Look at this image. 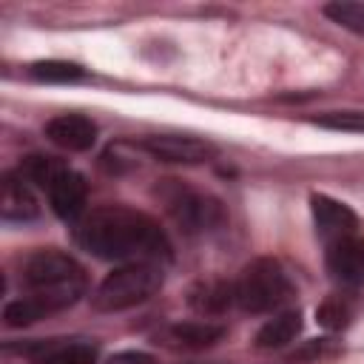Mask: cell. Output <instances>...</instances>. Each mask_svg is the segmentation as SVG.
I'll list each match as a JSON object with an SVG mask.
<instances>
[{
    "label": "cell",
    "mask_w": 364,
    "mask_h": 364,
    "mask_svg": "<svg viewBox=\"0 0 364 364\" xmlns=\"http://www.w3.org/2000/svg\"><path fill=\"white\" fill-rule=\"evenodd\" d=\"M82 250L97 259L125 262V264H156L171 256V242L165 230L145 213L122 205H108L91 210L74 230Z\"/></svg>",
    "instance_id": "cell-1"
},
{
    "label": "cell",
    "mask_w": 364,
    "mask_h": 364,
    "mask_svg": "<svg viewBox=\"0 0 364 364\" xmlns=\"http://www.w3.org/2000/svg\"><path fill=\"white\" fill-rule=\"evenodd\" d=\"M23 282L37 301L51 310L74 304L85 293V270L80 262L60 250H37L23 264Z\"/></svg>",
    "instance_id": "cell-2"
},
{
    "label": "cell",
    "mask_w": 364,
    "mask_h": 364,
    "mask_svg": "<svg viewBox=\"0 0 364 364\" xmlns=\"http://www.w3.org/2000/svg\"><path fill=\"white\" fill-rule=\"evenodd\" d=\"M162 287V270L156 264H122L108 273L91 296V304L102 313H119L148 301Z\"/></svg>",
    "instance_id": "cell-3"
},
{
    "label": "cell",
    "mask_w": 364,
    "mask_h": 364,
    "mask_svg": "<svg viewBox=\"0 0 364 364\" xmlns=\"http://www.w3.org/2000/svg\"><path fill=\"white\" fill-rule=\"evenodd\" d=\"M293 282L276 259H253L236 282V304L247 313H270L290 301Z\"/></svg>",
    "instance_id": "cell-4"
},
{
    "label": "cell",
    "mask_w": 364,
    "mask_h": 364,
    "mask_svg": "<svg viewBox=\"0 0 364 364\" xmlns=\"http://www.w3.org/2000/svg\"><path fill=\"white\" fill-rule=\"evenodd\" d=\"M159 199L165 202V210L171 213V219L188 233H205L225 222V208L216 196L193 191L176 179L162 182Z\"/></svg>",
    "instance_id": "cell-5"
},
{
    "label": "cell",
    "mask_w": 364,
    "mask_h": 364,
    "mask_svg": "<svg viewBox=\"0 0 364 364\" xmlns=\"http://www.w3.org/2000/svg\"><path fill=\"white\" fill-rule=\"evenodd\" d=\"M310 210H313L316 230L327 245L355 236L358 216L353 213L350 205H344V202H338V199H333L327 193H313L310 196Z\"/></svg>",
    "instance_id": "cell-6"
},
{
    "label": "cell",
    "mask_w": 364,
    "mask_h": 364,
    "mask_svg": "<svg viewBox=\"0 0 364 364\" xmlns=\"http://www.w3.org/2000/svg\"><path fill=\"white\" fill-rule=\"evenodd\" d=\"M142 148L162 162H182V165H196L205 162L216 154V148L199 136H185V134H156L142 142Z\"/></svg>",
    "instance_id": "cell-7"
},
{
    "label": "cell",
    "mask_w": 364,
    "mask_h": 364,
    "mask_svg": "<svg viewBox=\"0 0 364 364\" xmlns=\"http://www.w3.org/2000/svg\"><path fill=\"white\" fill-rule=\"evenodd\" d=\"M327 270L347 287L364 284V239H341L327 247Z\"/></svg>",
    "instance_id": "cell-8"
},
{
    "label": "cell",
    "mask_w": 364,
    "mask_h": 364,
    "mask_svg": "<svg viewBox=\"0 0 364 364\" xmlns=\"http://www.w3.org/2000/svg\"><path fill=\"white\" fill-rule=\"evenodd\" d=\"M85 196H88V185L82 179V173L71 171V168H63L54 182L48 185V202L54 208V213L65 222L77 219L85 208Z\"/></svg>",
    "instance_id": "cell-9"
},
{
    "label": "cell",
    "mask_w": 364,
    "mask_h": 364,
    "mask_svg": "<svg viewBox=\"0 0 364 364\" xmlns=\"http://www.w3.org/2000/svg\"><path fill=\"white\" fill-rule=\"evenodd\" d=\"M46 136L65 151H88L97 142V125L82 114H63L46 122Z\"/></svg>",
    "instance_id": "cell-10"
},
{
    "label": "cell",
    "mask_w": 364,
    "mask_h": 364,
    "mask_svg": "<svg viewBox=\"0 0 364 364\" xmlns=\"http://www.w3.org/2000/svg\"><path fill=\"white\" fill-rule=\"evenodd\" d=\"M34 364H97V344L91 341H37L26 347Z\"/></svg>",
    "instance_id": "cell-11"
},
{
    "label": "cell",
    "mask_w": 364,
    "mask_h": 364,
    "mask_svg": "<svg viewBox=\"0 0 364 364\" xmlns=\"http://www.w3.org/2000/svg\"><path fill=\"white\" fill-rule=\"evenodd\" d=\"M0 213L9 222H28L40 213L37 199L28 188V182L23 176L6 173L3 176V199H0Z\"/></svg>",
    "instance_id": "cell-12"
},
{
    "label": "cell",
    "mask_w": 364,
    "mask_h": 364,
    "mask_svg": "<svg viewBox=\"0 0 364 364\" xmlns=\"http://www.w3.org/2000/svg\"><path fill=\"white\" fill-rule=\"evenodd\" d=\"M191 307L196 313H205V316H219L225 313L233 301H236V284L230 282H222V279H213V282H202L191 290Z\"/></svg>",
    "instance_id": "cell-13"
},
{
    "label": "cell",
    "mask_w": 364,
    "mask_h": 364,
    "mask_svg": "<svg viewBox=\"0 0 364 364\" xmlns=\"http://www.w3.org/2000/svg\"><path fill=\"white\" fill-rule=\"evenodd\" d=\"M301 330V313L299 310H282L279 316H273L267 324H262V330L256 333V344L264 350H276L290 344Z\"/></svg>",
    "instance_id": "cell-14"
},
{
    "label": "cell",
    "mask_w": 364,
    "mask_h": 364,
    "mask_svg": "<svg viewBox=\"0 0 364 364\" xmlns=\"http://www.w3.org/2000/svg\"><path fill=\"white\" fill-rule=\"evenodd\" d=\"M168 336H171V341H176L182 347L202 350V347L216 344L225 336V327L213 324V321H179V324H173L168 330Z\"/></svg>",
    "instance_id": "cell-15"
},
{
    "label": "cell",
    "mask_w": 364,
    "mask_h": 364,
    "mask_svg": "<svg viewBox=\"0 0 364 364\" xmlns=\"http://www.w3.org/2000/svg\"><path fill=\"white\" fill-rule=\"evenodd\" d=\"M63 168H65V165H63L60 159L34 154V156H26V159H23V165H20L17 176H23L26 182H34V185H40V188H46V191H48V185L54 182V176H57Z\"/></svg>",
    "instance_id": "cell-16"
},
{
    "label": "cell",
    "mask_w": 364,
    "mask_h": 364,
    "mask_svg": "<svg viewBox=\"0 0 364 364\" xmlns=\"http://www.w3.org/2000/svg\"><path fill=\"white\" fill-rule=\"evenodd\" d=\"M28 74L40 82H74V80H82L85 71L77 65V63H68V60H43V63H34L28 68Z\"/></svg>",
    "instance_id": "cell-17"
},
{
    "label": "cell",
    "mask_w": 364,
    "mask_h": 364,
    "mask_svg": "<svg viewBox=\"0 0 364 364\" xmlns=\"http://www.w3.org/2000/svg\"><path fill=\"white\" fill-rule=\"evenodd\" d=\"M46 313H48V307L43 301H37L34 296H26V299H17V301L6 304L3 321H6V327H28L37 318H43Z\"/></svg>",
    "instance_id": "cell-18"
},
{
    "label": "cell",
    "mask_w": 364,
    "mask_h": 364,
    "mask_svg": "<svg viewBox=\"0 0 364 364\" xmlns=\"http://www.w3.org/2000/svg\"><path fill=\"white\" fill-rule=\"evenodd\" d=\"M324 14L338 23L341 28H350L355 34H364V3H353V0H336L324 6Z\"/></svg>",
    "instance_id": "cell-19"
},
{
    "label": "cell",
    "mask_w": 364,
    "mask_h": 364,
    "mask_svg": "<svg viewBox=\"0 0 364 364\" xmlns=\"http://www.w3.org/2000/svg\"><path fill=\"white\" fill-rule=\"evenodd\" d=\"M316 316H318V324H324L327 330H341V327H347L350 324V304L344 301V299H338V296H333V299H327L318 310H316Z\"/></svg>",
    "instance_id": "cell-20"
},
{
    "label": "cell",
    "mask_w": 364,
    "mask_h": 364,
    "mask_svg": "<svg viewBox=\"0 0 364 364\" xmlns=\"http://www.w3.org/2000/svg\"><path fill=\"white\" fill-rule=\"evenodd\" d=\"M316 122L321 128H333V131L364 134V111H330V114L316 117Z\"/></svg>",
    "instance_id": "cell-21"
},
{
    "label": "cell",
    "mask_w": 364,
    "mask_h": 364,
    "mask_svg": "<svg viewBox=\"0 0 364 364\" xmlns=\"http://www.w3.org/2000/svg\"><path fill=\"white\" fill-rule=\"evenodd\" d=\"M108 364H156V361L145 353H117V355H111Z\"/></svg>",
    "instance_id": "cell-22"
}]
</instances>
